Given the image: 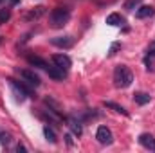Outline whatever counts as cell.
Instances as JSON below:
<instances>
[{
  "label": "cell",
  "instance_id": "obj_1",
  "mask_svg": "<svg viewBox=\"0 0 155 153\" xmlns=\"http://www.w3.org/2000/svg\"><path fill=\"white\" fill-rule=\"evenodd\" d=\"M134 81V74L126 65H117L114 69V83L117 88H128Z\"/></svg>",
  "mask_w": 155,
  "mask_h": 153
},
{
  "label": "cell",
  "instance_id": "obj_2",
  "mask_svg": "<svg viewBox=\"0 0 155 153\" xmlns=\"http://www.w3.org/2000/svg\"><path fill=\"white\" fill-rule=\"evenodd\" d=\"M69 18H71V13L65 7H56V9L51 11V24H52V27H63L69 22Z\"/></svg>",
  "mask_w": 155,
  "mask_h": 153
},
{
  "label": "cell",
  "instance_id": "obj_3",
  "mask_svg": "<svg viewBox=\"0 0 155 153\" xmlns=\"http://www.w3.org/2000/svg\"><path fill=\"white\" fill-rule=\"evenodd\" d=\"M7 81H9V85H11V88H13V92H15V96H16L18 101H24L27 96H31V90L25 85H22V83H18L15 79H7Z\"/></svg>",
  "mask_w": 155,
  "mask_h": 153
},
{
  "label": "cell",
  "instance_id": "obj_4",
  "mask_svg": "<svg viewBox=\"0 0 155 153\" xmlns=\"http://www.w3.org/2000/svg\"><path fill=\"white\" fill-rule=\"evenodd\" d=\"M52 61H54V65H56L58 69H61L63 72H67V70L71 69V65H72V61H71V58H69L67 54H54V56H52Z\"/></svg>",
  "mask_w": 155,
  "mask_h": 153
},
{
  "label": "cell",
  "instance_id": "obj_5",
  "mask_svg": "<svg viewBox=\"0 0 155 153\" xmlns=\"http://www.w3.org/2000/svg\"><path fill=\"white\" fill-rule=\"evenodd\" d=\"M96 139H97L101 144H112L114 135H112V132H110L107 126H99L97 132H96Z\"/></svg>",
  "mask_w": 155,
  "mask_h": 153
},
{
  "label": "cell",
  "instance_id": "obj_6",
  "mask_svg": "<svg viewBox=\"0 0 155 153\" xmlns=\"http://www.w3.org/2000/svg\"><path fill=\"white\" fill-rule=\"evenodd\" d=\"M20 76L24 77L27 83L35 85V86H38L40 83H41V81H40V76H38V74H36L35 70H29V69H22V70H20Z\"/></svg>",
  "mask_w": 155,
  "mask_h": 153
},
{
  "label": "cell",
  "instance_id": "obj_7",
  "mask_svg": "<svg viewBox=\"0 0 155 153\" xmlns=\"http://www.w3.org/2000/svg\"><path fill=\"white\" fill-rule=\"evenodd\" d=\"M139 144L144 146L146 150L155 151V139L150 135V133H141V135H139Z\"/></svg>",
  "mask_w": 155,
  "mask_h": 153
},
{
  "label": "cell",
  "instance_id": "obj_8",
  "mask_svg": "<svg viewBox=\"0 0 155 153\" xmlns=\"http://www.w3.org/2000/svg\"><path fill=\"white\" fill-rule=\"evenodd\" d=\"M51 43L52 45H56V47H61V49H69V47H72V38L71 36H56V38L51 40Z\"/></svg>",
  "mask_w": 155,
  "mask_h": 153
},
{
  "label": "cell",
  "instance_id": "obj_9",
  "mask_svg": "<svg viewBox=\"0 0 155 153\" xmlns=\"http://www.w3.org/2000/svg\"><path fill=\"white\" fill-rule=\"evenodd\" d=\"M43 70H45V72H47L49 76L52 77V79H56V81H60V79H63V76H65V72H63L61 69H58L56 65H49V63H47V67H45Z\"/></svg>",
  "mask_w": 155,
  "mask_h": 153
},
{
  "label": "cell",
  "instance_id": "obj_10",
  "mask_svg": "<svg viewBox=\"0 0 155 153\" xmlns=\"http://www.w3.org/2000/svg\"><path fill=\"white\" fill-rule=\"evenodd\" d=\"M153 13H155V9L152 5H141V7H137L135 16H137V18H148V16H152Z\"/></svg>",
  "mask_w": 155,
  "mask_h": 153
},
{
  "label": "cell",
  "instance_id": "obj_11",
  "mask_svg": "<svg viewBox=\"0 0 155 153\" xmlns=\"http://www.w3.org/2000/svg\"><path fill=\"white\" fill-rule=\"evenodd\" d=\"M107 24L117 27V25H123V24H124V18H123L119 13H112V15H108V16H107Z\"/></svg>",
  "mask_w": 155,
  "mask_h": 153
},
{
  "label": "cell",
  "instance_id": "obj_12",
  "mask_svg": "<svg viewBox=\"0 0 155 153\" xmlns=\"http://www.w3.org/2000/svg\"><path fill=\"white\" fill-rule=\"evenodd\" d=\"M27 61L33 65V67H41V69H45L47 67V61L43 60V58H40V56H27Z\"/></svg>",
  "mask_w": 155,
  "mask_h": 153
},
{
  "label": "cell",
  "instance_id": "obj_13",
  "mask_svg": "<svg viewBox=\"0 0 155 153\" xmlns=\"http://www.w3.org/2000/svg\"><path fill=\"white\" fill-rule=\"evenodd\" d=\"M134 101L143 106V105H148L150 103V96L144 94V92H137V94H134Z\"/></svg>",
  "mask_w": 155,
  "mask_h": 153
},
{
  "label": "cell",
  "instance_id": "obj_14",
  "mask_svg": "<svg viewBox=\"0 0 155 153\" xmlns=\"http://www.w3.org/2000/svg\"><path fill=\"white\" fill-rule=\"evenodd\" d=\"M105 106L107 108H112L114 112H117V114H123V115H128V112L121 106V105H117V103H114V101H105Z\"/></svg>",
  "mask_w": 155,
  "mask_h": 153
},
{
  "label": "cell",
  "instance_id": "obj_15",
  "mask_svg": "<svg viewBox=\"0 0 155 153\" xmlns=\"http://www.w3.org/2000/svg\"><path fill=\"white\" fill-rule=\"evenodd\" d=\"M41 15H43V7H36V9H33L29 15H25V20H27V22H31V20H38Z\"/></svg>",
  "mask_w": 155,
  "mask_h": 153
},
{
  "label": "cell",
  "instance_id": "obj_16",
  "mask_svg": "<svg viewBox=\"0 0 155 153\" xmlns=\"http://www.w3.org/2000/svg\"><path fill=\"white\" fill-rule=\"evenodd\" d=\"M69 126H71V130H72V133H74V135H78V137L81 135V132H83V130H81L79 121H76V119H69Z\"/></svg>",
  "mask_w": 155,
  "mask_h": 153
},
{
  "label": "cell",
  "instance_id": "obj_17",
  "mask_svg": "<svg viewBox=\"0 0 155 153\" xmlns=\"http://www.w3.org/2000/svg\"><path fill=\"white\" fill-rule=\"evenodd\" d=\"M43 135H45V139H47L49 142H52V144L58 141V139H56V133H54L52 128H49V126H43Z\"/></svg>",
  "mask_w": 155,
  "mask_h": 153
},
{
  "label": "cell",
  "instance_id": "obj_18",
  "mask_svg": "<svg viewBox=\"0 0 155 153\" xmlns=\"http://www.w3.org/2000/svg\"><path fill=\"white\" fill-rule=\"evenodd\" d=\"M11 18V9H0V25H4Z\"/></svg>",
  "mask_w": 155,
  "mask_h": 153
},
{
  "label": "cell",
  "instance_id": "obj_19",
  "mask_svg": "<svg viewBox=\"0 0 155 153\" xmlns=\"http://www.w3.org/2000/svg\"><path fill=\"white\" fill-rule=\"evenodd\" d=\"M139 4H141V0H126L124 2V9L126 11H134V9H137Z\"/></svg>",
  "mask_w": 155,
  "mask_h": 153
},
{
  "label": "cell",
  "instance_id": "obj_20",
  "mask_svg": "<svg viewBox=\"0 0 155 153\" xmlns=\"http://www.w3.org/2000/svg\"><path fill=\"white\" fill-rule=\"evenodd\" d=\"M119 49H121V43H119V41L112 43V45H110V50H108V54H110V56H114V54H116Z\"/></svg>",
  "mask_w": 155,
  "mask_h": 153
},
{
  "label": "cell",
  "instance_id": "obj_21",
  "mask_svg": "<svg viewBox=\"0 0 155 153\" xmlns=\"http://www.w3.org/2000/svg\"><path fill=\"white\" fill-rule=\"evenodd\" d=\"M9 141H11V135L5 133V132H0V142H2V144H7Z\"/></svg>",
  "mask_w": 155,
  "mask_h": 153
},
{
  "label": "cell",
  "instance_id": "obj_22",
  "mask_svg": "<svg viewBox=\"0 0 155 153\" xmlns=\"http://www.w3.org/2000/svg\"><path fill=\"white\" fill-rule=\"evenodd\" d=\"M148 56H155V41L148 45Z\"/></svg>",
  "mask_w": 155,
  "mask_h": 153
},
{
  "label": "cell",
  "instance_id": "obj_23",
  "mask_svg": "<svg viewBox=\"0 0 155 153\" xmlns=\"http://www.w3.org/2000/svg\"><path fill=\"white\" fill-rule=\"evenodd\" d=\"M144 63H146V67H148V70H150V69H152V60H150V56L144 60Z\"/></svg>",
  "mask_w": 155,
  "mask_h": 153
},
{
  "label": "cell",
  "instance_id": "obj_24",
  "mask_svg": "<svg viewBox=\"0 0 155 153\" xmlns=\"http://www.w3.org/2000/svg\"><path fill=\"white\" fill-rule=\"evenodd\" d=\"M11 2H13V4H18V0H11Z\"/></svg>",
  "mask_w": 155,
  "mask_h": 153
}]
</instances>
